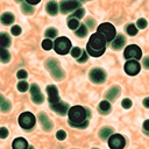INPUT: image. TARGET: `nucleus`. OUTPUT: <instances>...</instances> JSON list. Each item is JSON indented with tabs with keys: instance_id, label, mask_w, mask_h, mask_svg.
Listing matches in <instances>:
<instances>
[{
	"instance_id": "obj_1",
	"label": "nucleus",
	"mask_w": 149,
	"mask_h": 149,
	"mask_svg": "<svg viewBox=\"0 0 149 149\" xmlns=\"http://www.w3.org/2000/svg\"><path fill=\"white\" fill-rule=\"evenodd\" d=\"M105 47H106L105 37L102 35H100L99 33H97V34H93L90 37V41L87 43V51L91 56L99 57L104 54Z\"/></svg>"
},
{
	"instance_id": "obj_2",
	"label": "nucleus",
	"mask_w": 149,
	"mask_h": 149,
	"mask_svg": "<svg viewBox=\"0 0 149 149\" xmlns=\"http://www.w3.org/2000/svg\"><path fill=\"white\" fill-rule=\"evenodd\" d=\"M70 125L74 127H86V111L81 106H73L69 109Z\"/></svg>"
},
{
	"instance_id": "obj_3",
	"label": "nucleus",
	"mask_w": 149,
	"mask_h": 149,
	"mask_svg": "<svg viewBox=\"0 0 149 149\" xmlns=\"http://www.w3.org/2000/svg\"><path fill=\"white\" fill-rule=\"evenodd\" d=\"M45 68L49 70L52 78L56 79V80H61L65 77V72L61 69V66H59V64L56 59H48L45 62Z\"/></svg>"
},
{
	"instance_id": "obj_4",
	"label": "nucleus",
	"mask_w": 149,
	"mask_h": 149,
	"mask_svg": "<svg viewBox=\"0 0 149 149\" xmlns=\"http://www.w3.org/2000/svg\"><path fill=\"white\" fill-rule=\"evenodd\" d=\"M54 48L56 50L57 54L59 55H65L70 51L71 49V42L69 38L66 37H58L56 41H55V44H54Z\"/></svg>"
},
{
	"instance_id": "obj_5",
	"label": "nucleus",
	"mask_w": 149,
	"mask_h": 149,
	"mask_svg": "<svg viewBox=\"0 0 149 149\" xmlns=\"http://www.w3.org/2000/svg\"><path fill=\"white\" fill-rule=\"evenodd\" d=\"M98 33L105 37L107 42H112V40L115 38V28L111 23H102L98 28Z\"/></svg>"
},
{
	"instance_id": "obj_6",
	"label": "nucleus",
	"mask_w": 149,
	"mask_h": 149,
	"mask_svg": "<svg viewBox=\"0 0 149 149\" xmlns=\"http://www.w3.org/2000/svg\"><path fill=\"white\" fill-rule=\"evenodd\" d=\"M35 116L30 112H24L19 116V123L23 129H31L35 125Z\"/></svg>"
},
{
	"instance_id": "obj_7",
	"label": "nucleus",
	"mask_w": 149,
	"mask_h": 149,
	"mask_svg": "<svg viewBox=\"0 0 149 149\" xmlns=\"http://www.w3.org/2000/svg\"><path fill=\"white\" fill-rule=\"evenodd\" d=\"M141 55H142L141 49L135 44H132V45L127 47L125 49V52H123V56L127 59H140Z\"/></svg>"
},
{
	"instance_id": "obj_8",
	"label": "nucleus",
	"mask_w": 149,
	"mask_h": 149,
	"mask_svg": "<svg viewBox=\"0 0 149 149\" xmlns=\"http://www.w3.org/2000/svg\"><path fill=\"white\" fill-rule=\"evenodd\" d=\"M88 77H90L91 81H93V83H95V84H101V83H104L105 79H106V73H105L104 70L97 68V69H92V70L90 71Z\"/></svg>"
},
{
	"instance_id": "obj_9",
	"label": "nucleus",
	"mask_w": 149,
	"mask_h": 149,
	"mask_svg": "<svg viewBox=\"0 0 149 149\" xmlns=\"http://www.w3.org/2000/svg\"><path fill=\"white\" fill-rule=\"evenodd\" d=\"M125 144H126L125 139L120 134H114L108 140V146L111 149H122Z\"/></svg>"
},
{
	"instance_id": "obj_10",
	"label": "nucleus",
	"mask_w": 149,
	"mask_h": 149,
	"mask_svg": "<svg viewBox=\"0 0 149 149\" xmlns=\"http://www.w3.org/2000/svg\"><path fill=\"white\" fill-rule=\"evenodd\" d=\"M125 71L130 76H135L140 72V64L135 59H130L125 64Z\"/></svg>"
},
{
	"instance_id": "obj_11",
	"label": "nucleus",
	"mask_w": 149,
	"mask_h": 149,
	"mask_svg": "<svg viewBox=\"0 0 149 149\" xmlns=\"http://www.w3.org/2000/svg\"><path fill=\"white\" fill-rule=\"evenodd\" d=\"M30 95H31V99L35 104H42L44 98H43V94L41 93V90L40 87L36 85V84H33L31 87H30Z\"/></svg>"
},
{
	"instance_id": "obj_12",
	"label": "nucleus",
	"mask_w": 149,
	"mask_h": 149,
	"mask_svg": "<svg viewBox=\"0 0 149 149\" xmlns=\"http://www.w3.org/2000/svg\"><path fill=\"white\" fill-rule=\"evenodd\" d=\"M47 93H48V99L50 105H55L57 102H59V97H58V91L56 88V86L54 85H49L47 87Z\"/></svg>"
},
{
	"instance_id": "obj_13",
	"label": "nucleus",
	"mask_w": 149,
	"mask_h": 149,
	"mask_svg": "<svg viewBox=\"0 0 149 149\" xmlns=\"http://www.w3.org/2000/svg\"><path fill=\"white\" fill-rule=\"evenodd\" d=\"M79 6H80V2H78V1H62L59 7H61V12L63 14H65V13H69L76 8H78Z\"/></svg>"
},
{
	"instance_id": "obj_14",
	"label": "nucleus",
	"mask_w": 149,
	"mask_h": 149,
	"mask_svg": "<svg viewBox=\"0 0 149 149\" xmlns=\"http://www.w3.org/2000/svg\"><path fill=\"white\" fill-rule=\"evenodd\" d=\"M50 107H51L52 111H55L59 115H65L66 113H69V106H68V104L62 102V101H59V102H57L55 105H50Z\"/></svg>"
},
{
	"instance_id": "obj_15",
	"label": "nucleus",
	"mask_w": 149,
	"mask_h": 149,
	"mask_svg": "<svg viewBox=\"0 0 149 149\" xmlns=\"http://www.w3.org/2000/svg\"><path fill=\"white\" fill-rule=\"evenodd\" d=\"M38 120H40V122H41V125H42V127H43L44 130H47V132H50V130H51L52 123H51L50 119L47 116V114L41 113V114L38 115Z\"/></svg>"
},
{
	"instance_id": "obj_16",
	"label": "nucleus",
	"mask_w": 149,
	"mask_h": 149,
	"mask_svg": "<svg viewBox=\"0 0 149 149\" xmlns=\"http://www.w3.org/2000/svg\"><path fill=\"white\" fill-rule=\"evenodd\" d=\"M125 43H126V38H125V36H122V35H118V36L112 41L111 45H112V48H113L114 50H119V49H121V48L125 45Z\"/></svg>"
},
{
	"instance_id": "obj_17",
	"label": "nucleus",
	"mask_w": 149,
	"mask_h": 149,
	"mask_svg": "<svg viewBox=\"0 0 149 149\" xmlns=\"http://www.w3.org/2000/svg\"><path fill=\"white\" fill-rule=\"evenodd\" d=\"M13 149H28V143L23 137H17L13 141Z\"/></svg>"
},
{
	"instance_id": "obj_18",
	"label": "nucleus",
	"mask_w": 149,
	"mask_h": 149,
	"mask_svg": "<svg viewBox=\"0 0 149 149\" xmlns=\"http://www.w3.org/2000/svg\"><path fill=\"white\" fill-rule=\"evenodd\" d=\"M45 9L50 15H56L58 12V5L55 1H49L45 6Z\"/></svg>"
},
{
	"instance_id": "obj_19",
	"label": "nucleus",
	"mask_w": 149,
	"mask_h": 149,
	"mask_svg": "<svg viewBox=\"0 0 149 149\" xmlns=\"http://www.w3.org/2000/svg\"><path fill=\"white\" fill-rule=\"evenodd\" d=\"M119 93H120V87H118V86H113L112 88H109V90L107 91L106 97H107V99L113 100V99H115V98L118 97Z\"/></svg>"
},
{
	"instance_id": "obj_20",
	"label": "nucleus",
	"mask_w": 149,
	"mask_h": 149,
	"mask_svg": "<svg viewBox=\"0 0 149 149\" xmlns=\"http://www.w3.org/2000/svg\"><path fill=\"white\" fill-rule=\"evenodd\" d=\"M13 21H14V15L12 13L7 12V13H3L1 15V22L3 24H10V23H13Z\"/></svg>"
},
{
	"instance_id": "obj_21",
	"label": "nucleus",
	"mask_w": 149,
	"mask_h": 149,
	"mask_svg": "<svg viewBox=\"0 0 149 149\" xmlns=\"http://www.w3.org/2000/svg\"><path fill=\"white\" fill-rule=\"evenodd\" d=\"M0 43H1L2 49H5L6 47H8V45L10 44V38H9V36H8L7 34H5V33H1V34H0Z\"/></svg>"
},
{
	"instance_id": "obj_22",
	"label": "nucleus",
	"mask_w": 149,
	"mask_h": 149,
	"mask_svg": "<svg viewBox=\"0 0 149 149\" xmlns=\"http://www.w3.org/2000/svg\"><path fill=\"white\" fill-rule=\"evenodd\" d=\"M112 132H113L112 128H109V127H104V128L100 129V132H99V136H100L102 140H105V139H107V137L112 134Z\"/></svg>"
},
{
	"instance_id": "obj_23",
	"label": "nucleus",
	"mask_w": 149,
	"mask_h": 149,
	"mask_svg": "<svg viewBox=\"0 0 149 149\" xmlns=\"http://www.w3.org/2000/svg\"><path fill=\"white\" fill-rule=\"evenodd\" d=\"M0 108H1L2 112H8L10 109V102L7 101V100H5L3 97L0 98Z\"/></svg>"
},
{
	"instance_id": "obj_24",
	"label": "nucleus",
	"mask_w": 149,
	"mask_h": 149,
	"mask_svg": "<svg viewBox=\"0 0 149 149\" xmlns=\"http://www.w3.org/2000/svg\"><path fill=\"white\" fill-rule=\"evenodd\" d=\"M21 9H22V12H23L24 14H27V15H30V14L34 13V8H33L29 3H27V2H23V3L21 5Z\"/></svg>"
},
{
	"instance_id": "obj_25",
	"label": "nucleus",
	"mask_w": 149,
	"mask_h": 149,
	"mask_svg": "<svg viewBox=\"0 0 149 149\" xmlns=\"http://www.w3.org/2000/svg\"><path fill=\"white\" fill-rule=\"evenodd\" d=\"M68 26H69L70 29H73V30H74V29H78V27H79V22H78L77 19L70 16V17H69V21H68Z\"/></svg>"
},
{
	"instance_id": "obj_26",
	"label": "nucleus",
	"mask_w": 149,
	"mask_h": 149,
	"mask_svg": "<svg viewBox=\"0 0 149 149\" xmlns=\"http://www.w3.org/2000/svg\"><path fill=\"white\" fill-rule=\"evenodd\" d=\"M76 34H77V36H79V37L86 36V35H87V27H86L85 24H80L79 28L76 30Z\"/></svg>"
},
{
	"instance_id": "obj_27",
	"label": "nucleus",
	"mask_w": 149,
	"mask_h": 149,
	"mask_svg": "<svg viewBox=\"0 0 149 149\" xmlns=\"http://www.w3.org/2000/svg\"><path fill=\"white\" fill-rule=\"evenodd\" d=\"M99 108L101 111V113H107L109 109H111V104L106 100H102L100 104H99Z\"/></svg>"
},
{
	"instance_id": "obj_28",
	"label": "nucleus",
	"mask_w": 149,
	"mask_h": 149,
	"mask_svg": "<svg viewBox=\"0 0 149 149\" xmlns=\"http://www.w3.org/2000/svg\"><path fill=\"white\" fill-rule=\"evenodd\" d=\"M0 59H1L2 63L9 62V59H10V54H9L6 49H2V50H1V54H0Z\"/></svg>"
},
{
	"instance_id": "obj_29",
	"label": "nucleus",
	"mask_w": 149,
	"mask_h": 149,
	"mask_svg": "<svg viewBox=\"0 0 149 149\" xmlns=\"http://www.w3.org/2000/svg\"><path fill=\"white\" fill-rule=\"evenodd\" d=\"M127 33L130 35V36H134L137 34V28L135 27V24H128L127 26Z\"/></svg>"
},
{
	"instance_id": "obj_30",
	"label": "nucleus",
	"mask_w": 149,
	"mask_h": 149,
	"mask_svg": "<svg viewBox=\"0 0 149 149\" xmlns=\"http://www.w3.org/2000/svg\"><path fill=\"white\" fill-rule=\"evenodd\" d=\"M81 50L78 48V47H74V48H72V50H71V56L73 57V58H79L80 57V55H81Z\"/></svg>"
},
{
	"instance_id": "obj_31",
	"label": "nucleus",
	"mask_w": 149,
	"mask_h": 149,
	"mask_svg": "<svg viewBox=\"0 0 149 149\" xmlns=\"http://www.w3.org/2000/svg\"><path fill=\"white\" fill-rule=\"evenodd\" d=\"M84 13H85V12H84V9H83V8H78V9H77V10H76L71 16H72V17H74V19H77V20H79V19H81V17L84 16Z\"/></svg>"
},
{
	"instance_id": "obj_32",
	"label": "nucleus",
	"mask_w": 149,
	"mask_h": 149,
	"mask_svg": "<svg viewBox=\"0 0 149 149\" xmlns=\"http://www.w3.org/2000/svg\"><path fill=\"white\" fill-rule=\"evenodd\" d=\"M45 36L49 37V38L56 37V36H57V30H56L55 28H49V29H47V31H45Z\"/></svg>"
},
{
	"instance_id": "obj_33",
	"label": "nucleus",
	"mask_w": 149,
	"mask_h": 149,
	"mask_svg": "<svg viewBox=\"0 0 149 149\" xmlns=\"http://www.w3.org/2000/svg\"><path fill=\"white\" fill-rule=\"evenodd\" d=\"M42 47H43V49L44 50H50L51 48H52V42H51V40L50 38H45L43 42H42Z\"/></svg>"
},
{
	"instance_id": "obj_34",
	"label": "nucleus",
	"mask_w": 149,
	"mask_h": 149,
	"mask_svg": "<svg viewBox=\"0 0 149 149\" xmlns=\"http://www.w3.org/2000/svg\"><path fill=\"white\" fill-rule=\"evenodd\" d=\"M17 90L21 91V92H26V91L28 90V83H26V81H20V83L17 84Z\"/></svg>"
},
{
	"instance_id": "obj_35",
	"label": "nucleus",
	"mask_w": 149,
	"mask_h": 149,
	"mask_svg": "<svg viewBox=\"0 0 149 149\" xmlns=\"http://www.w3.org/2000/svg\"><path fill=\"white\" fill-rule=\"evenodd\" d=\"M137 27H139L140 29L146 28V27H147V21H146V19H139V21H137Z\"/></svg>"
},
{
	"instance_id": "obj_36",
	"label": "nucleus",
	"mask_w": 149,
	"mask_h": 149,
	"mask_svg": "<svg viewBox=\"0 0 149 149\" xmlns=\"http://www.w3.org/2000/svg\"><path fill=\"white\" fill-rule=\"evenodd\" d=\"M16 76H17L19 79H24V78H27L28 74H27V72L24 70H19L17 73H16Z\"/></svg>"
},
{
	"instance_id": "obj_37",
	"label": "nucleus",
	"mask_w": 149,
	"mask_h": 149,
	"mask_svg": "<svg viewBox=\"0 0 149 149\" xmlns=\"http://www.w3.org/2000/svg\"><path fill=\"white\" fill-rule=\"evenodd\" d=\"M122 107L123 108H130L132 107V100L130 99H123L122 100Z\"/></svg>"
},
{
	"instance_id": "obj_38",
	"label": "nucleus",
	"mask_w": 149,
	"mask_h": 149,
	"mask_svg": "<svg viewBox=\"0 0 149 149\" xmlns=\"http://www.w3.org/2000/svg\"><path fill=\"white\" fill-rule=\"evenodd\" d=\"M56 136H57V139L58 140H65V137H66V134H65V132L64 130H58L57 132V134H56Z\"/></svg>"
},
{
	"instance_id": "obj_39",
	"label": "nucleus",
	"mask_w": 149,
	"mask_h": 149,
	"mask_svg": "<svg viewBox=\"0 0 149 149\" xmlns=\"http://www.w3.org/2000/svg\"><path fill=\"white\" fill-rule=\"evenodd\" d=\"M12 34L15 35V36L20 35V34H21V28H20L19 26H14V27L12 28Z\"/></svg>"
},
{
	"instance_id": "obj_40",
	"label": "nucleus",
	"mask_w": 149,
	"mask_h": 149,
	"mask_svg": "<svg viewBox=\"0 0 149 149\" xmlns=\"http://www.w3.org/2000/svg\"><path fill=\"white\" fill-rule=\"evenodd\" d=\"M79 63H84V62H86L87 61V54L85 52V51H83L81 52V55H80V57L77 59Z\"/></svg>"
},
{
	"instance_id": "obj_41",
	"label": "nucleus",
	"mask_w": 149,
	"mask_h": 149,
	"mask_svg": "<svg viewBox=\"0 0 149 149\" xmlns=\"http://www.w3.org/2000/svg\"><path fill=\"white\" fill-rule=\"evenodd\" d=\"M0 133H1V139H5V137L7 136V134H8V130H7L5 127H2V128L0 129Z\"/></svg>"
},
{
	"instance_id": "obj_42",
	"label": "nucleus",
	"mask_w": 149,
	"mask_h": 149,
	"mask_svg": "<svg viewBox=\"0 0 149 149\" xmlns=\"http://www.w3.org/2000/svg\"><path fill=\"white\" fill-rule=\"evenodd\" d=\"M143 129H144L146 133L149 134V120H146V121H144V123H143Z\"/></svg>"
},
{
	"instance_id": "obj_43",
	"label": "nucleus",
	"mask_w": 149,
	"mask_h": 149,
	"mask_svg": "<svg viewBox=\"0 0 149 149\" xmlns=\"http://www.w3.org/2000/svg\"><path fill=\"white\" fill-rule=\"evenodd\" d=\"M143 65H144L147 69H149V56L146 57V58H143Z\"/></svg>"
},
{
	"instance_id": "obj_44",
	"label": "nucleus",
	"mask_w": 149,
	"mask_h": 149,
	"mask_svg": "<svg viewBox=\"0 0 149 149\" xmlns=\"http://www.w3.org/2000/svg\"><path fill=\"white\" fill-rule=\"evenodd\" d=\"M26 2H27V3H29V5H34V3H38V2H40V0H27Z\"/></svg>"
},
{
	"instance_id": "obj_45",
	"label": "nucleus",
	"mask_w": 149,
	"mask_h": 149,
	"mask_svg": "<svg viewBox=\"0 0 149 149\" xmlns=\"http://www.w3.org/2000/svg\"><path fill=\"white\" fill-rule=\"evenodd\" d=\"M143 105H144V107L149 108V98H146V99L143 100Z\"/></svg>"
},
{
	"instance_id": "obj_46",
	"label": "nucleus",
	"mask_w": 149,
	"mask_h": 149,
	"mask_svg": "<svg viewBox=\"0 0 149 149\" xmlns=\"http://www.w3.org/2000/svg\"><path fill=\"white\" fill-rule=\"evenodd\" d=\"M87 24L91 26V27H93V26H94V21H92L91 19H88V20H87Z\"/></svg>"
},
{
	"instance_id": "obj_47",
	"label": "nucleus",
	"mask_w": 149,
	"mask_h": 149,
	"mask_svg": "<svg viewBox=\"0 0 149 149\" xmlns=\"http://www.w3.org/2000/svg\"><path fill=\"white\" fill-rule=\"evenodd\" d=\"M28 149H34V148H33V147H29V148H28Z\"/></svg>"
},
{
	"instance_id": "obj_48",
	"label": "nucleus",
	"mask_w": 149,
	"mask_h": 149,
	"mask_svg": "<svg viewBox=\"0 0 149 149\" xmlns=\"http://www.w3.org/2000/svg\"><path fill=\"white\" fill-rule=\"evenodd\" d=\"M94 149H97V148H94Z\"/></svg>"
}]
</instances>
